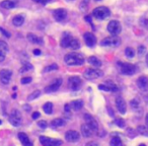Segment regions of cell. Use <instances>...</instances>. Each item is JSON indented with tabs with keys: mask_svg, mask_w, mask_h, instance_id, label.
I'll use <instances>...</instances> for the list:
<instances>
[{
	"mask_svg": "<svg viewBox=\"0 0 148 146\" xmlns=\"http://www.w3.org/2000/svg\"><path fill=\"white\" fill-rule=\"evenodd\" d=\"M38 126H39L40 128H42V129H46L48 127V124L45 120H42V121H39V122H38Z\"/></svg>",
	"mask_w": 148,
	"mask_h": 146,
	"instance_id": "cell-41",
	"label": "cell"
},
{
	"mask_svg": "<svg viewBox=\"0 0 148 146\" xmlns=\"http://www.w3.org/2000/svg\"><path fill=\"white\" fill-rule=\"evenodd\" d=\"M84 120H85L86 124H87L88 126H89L90 128L92 129V131H93V132L99 131V124H97V122L95 121V119L93 118L91 115H90V114H85V115H84Z\"/></svg>",
	"mask_w": 148,
	"mask_h": 146,
	"instance_id": "cell-13",
	"label": "cell"
},
{
	"mask_svg": "<svg viewBox=\"0 0 148 146\" xmlns=\"http://www.w3.org/2000/svg\"><path fill=\"white\" fill-rule=\"evenodd\" d=\"M130 105H131V107L134 110V111H137L140 107V101L138 99H133L131 101H130Z\"/></svg>",
	"mask_w": 148,
	"mask_h": 146,
	"instance_id": "cell-34",
	"label": "cell"
},
{
	"mask_svg": "<svg viewBox=\"0 0 148 146\" xmlns=\"http://www.w3.org/2000/svg\"><path fill=\"white\" fill-rule=\"evenodd\" d=\"M68 83L72 90H78L80 86H81L82 81L79 76H70L68 79Z\"/></svg>",
	"mask_w": 148,
	"mask_h": 146,
	"instance_id": "cell-14",
	"label": "cell"
},
{
	"mask_svg": "<svg viewBox=\"0 0 148 146\" xmlns=\"http://www.w3.org/2000/svg\"><path fill=\"white\" fill-rule=\"evenodd\" d=\"M99 89L103 90V91H109V87H107L105 84H99Z\"/></svg>",
	"mask_w": 148,
	"mask_h": 146,
	"instance_id": "cell-47",
	"label": "cell"
},
{
	"mask_svg": "<svg viewBox=\"0 0 148 146\" xmlns=\"http://www.w3.org/2000/svg\"><path fill=\"white\" fill-rule=\"evenodd\" d=\"M26 38H28V40L30 42V43L36 44V45H43V44H44L43 39H42V38H40V36H38L36 34H34L32 32L28 34Z\"/></svg>",
	"mask_w": 148,
	"mask_h": 146,
	"instance_id": "cell-21",
	"label": "cell"
},
{
	"mask_svg": "<svg viewBox=\"0 0 148 146\" xmlns=\"http://www.w3.org/2000/svg\"><path fill=\"white\" fill-rule=\"evenodd\" d=\"M105 85L109 87V91H114V93H116V91H118V86H117V84L115 83V82H113L112 80H107L105 81Z\"/></svg>",
	"mask_w": 148,
	"mask_h": 146,
	"instance_id": "cell-27",
	"label": "cell"
},
{
	"mask_svg": "<svg viewBox=\"0 0 148 146\" xmlns=\"http://www.w3.org/2000/svg\"><path fill=\"white\" fill-rule=\"evenodd\" d=\"M0 49L1 50H4L5 52H8L9 51V47L6 43H5L3 40H0Z\"/></svg>",
	"mask_w": 148,
	"mask_h": 146,
	"instance_id": "cell-39",
	"label": "cell"
},
{
	"mask_svg": "<svg viewBox=\"0 0 148 146\" xmlns=\"http://www.w3.org/2000/svg\"><path fill=\"white\" fill-rule=\"evenodd\" d=\"M8 120H9V123H10L12 126L14 127L20 126V124H22V114H20V112L18 110L13 109L10 112V114H9Z\"/></svg>",
	"mask_w": 148,
	"mask_h": 146,
	"instance_id": "cell-6",
	"label": "cell"
},
{
	"mask_svg": "<svg viewBox=\"0 0 148 146\" xmlns=\"http://www.w3.org/2000/svg\"><path fill=\"white\" fill-rule=\"evenodd\" d=\"M95 1H101V0H95Z\"/></svg>",
	"mask_w": 148,
	"mask_h": 146,
	"instance_id": "cell-59",
	"label": "cell"
},
{
	"mask_svg": "<svg viewBox=\"0 0 148 146\" xmlns=\"http://www.w3.org/2000/svg\"><path fill=\"white\" fill-rule=\"evenodd\" d=\"M43 110L47 115H51L52 113H53V103H46L45 105H43Z\"/></svg>",
	"mask_w": 148,
	"mask_h": 146,
	"instance_id": "cell-30",
	"label": "cell"
},
{
	"mask_svg": "<svg viewBox=\"0 0 148 146\" xmlns=\"http://www.w3.org/2000/svg\"><path fill=\"white\" fill-rule=\"evenodd\" d=\"M70 107L71 109H73L74 111H79L82 109L83 107V101L81 99H75V101H72L70 103Z\"/></svg>",
	"mask_w": 148,
	"mask_h": 146,
	"instance_id": "cell-25",
	"label": "cell"
},
{
	"mask_svg": "<svg viewBox=\"0 0 148 146\" xmlns=\"http://www.w3.org/2000/svg\"><path fill=\"white\" fill-rule=\"evenodd\" d=\"M17 0H3L0 3V6L4 9H13L17 5Z\"/></svg>",
	"mask_w": 148,
	"mask_h": 146,
	"instance_id": "cell-20",
	"label": "cell"
},
{
	"mask_svg": "<svg viewBox=\"0 0 148 146\" xmlns=\"http://www.w3.org/2000/svg\"><path fill=\"white\" fill-rule=\"evenodd\" d=\"M127 135H128L130 138H135L136 133H135V132H134V130H133V129H131V128H130V129L127 130Z\"/></svg>",
	"mask_w": 148,
	"mask_h": 146,
	"instance_id": "cell-44",
	"label": "cell"
},
{
	"mask_svg": "<svg viewBox=\"0 0 148 146\" xmlns=\"http://www.w3.org/2000/svg\"><path fill=\"white\" fill-rule=\"evenodd\" d=\"M137 86L141 91L145 93L148 90V77L147 76H140L137 79Z\"/></svg>",
	"mask_w": 148,
	"mask_h": 146,
	"instance_id": "cell-17",
	"label": "cell"
},
{
	"mask_svg": "<svg viewBox=\"0 0 148 146\" xmlns=\"http://www.w3.org/2000/svg\"><path fill=\"white\" fill-rule=\"evenodd\" d=\"M34 2L36 3H39V4H42V5H46L48 4L49 2H51L52 0H32Z\"/></svg>",
	"mask_w": 148,
	"mask_h": 146,
	"instance_id": "cell-43",
	"label": "cell"
},
{
	"mask_svg": "<svg viewBox=\"0 0 148 146\" xmlns=\"http://www.w3.org/2000/svg\"><path fill=\"white\" fill-rule=\"evenodd\" d=\"M57 69H58V65H57V64H52V65H50V66L45 67V69L43 70V72L46 73V72H49V71L57 70Z\"/></svg>",
	"mask_w": 148,
	"mask_h": 146,
	"instance_id": "cell-36",
	"label": "cell"
},
{
	"mask_svg": "<svg viewBox=\"0 0 148 146\" xmlns=\"http://www.w3.org/2000/svg\"><path fill=\"white\" fill-rule=\"evenodd\" d=\"M139 146H146V145H145V144H140Z\"/></svg>",
	"mask_w": 148,
	"mask_h": 146,
	"instance_id": "cell-57",
	"label": "cell"
},
{
	"mask_svg": "<svg viewBox=\"0 0 148 146\" xmlns=\"http://www.w3.org/2000/svg\"><path fill=\"white\" fill-rule=\"evenodd\" d=\"M0 32H1V34H2L3 36H5V38H10V36H11V34H9V32H7L6 30H4L3 28H0Z\"/></svg>",
	"mask_w": 148,
	"mask_h": 146,
	"instance_id": "cell-46",
	"label": "cell"
},
{
	"mask_svg": "<svg viewBox=\"0 0 148 146\" xmlns=\"http://www.w3.org/2000/svg\"><path fill=\"white\" fill-rule=\"evenodd\" d=\"M145 101H146V103H148V95H147V97H145Z\"/></svg>",
	"mask_w": 148,
	"mask_h": 146,
	"instance_id": "cell-56",
	"label": "cell"
},
{
	"mask_svg": "<svg viewBox=\"0 0 148 146\" xmlns=\"http://www.w3.org/2000/svg\"><path fill=\"white\" fill-rule=\"evenodd\" d=\"M70 110H71V107L70 105H64V111H65V114H70Z\"/></svg>",
	"mask_w": 148,
	"mask_h": 146,
	"instance_id": "cell-48",
	"label": "cell"
},
{
	"mask_svg": "<svg viewBox=\"0 0 148 146\" xmlns=\"http://www.w3.org/2000/svg\"><path fill=\"white\" fill-rule=\"evenodd\" d=\"M32 68H34V67H32V64H30V63H26V64H24V66L22 67V69L20 70V72L22 73V72H24V71L26 72V71H28V70H32Z\"/></svg>",
	"mask_w": 148,
	"mask_h": 146,
	"instance_id": "cell-37",
	"label": "cell"
},
{
	"mask_svg": "<svg viewBox=\"0 0 148 146\" xmlns=\"http://www.w3.org/2000/svg\"><path fill=\"white\" fill-rule=\"evenodd\" d=\"M40 142H41L43 146H60L63 143L61 140L53 139V138L46 137V136H41L40 137Z\"/></svg>",
	"mask_w": 148,
	"mask_h": 146,
	"instance_id": "cell-8",
	"label": "cell"
},
{
	"mask_svg": "<svg viewBox=\"0 0 148 146\" xmlns=\"http://www.w3.org/2000/svg\"><path fill=\"white\" fill-rule=\"evenodd\" d=\"M118 67H119V69H120L121 74L127 75V76L134 75L136 70H137V69H136V66L134 64L126 63V62H121V61L118 62Z\"/></svg>",
	"mask_w": 148,
	"mask_h": 146,
	"instance_id": "cell-2",
	"label": "cell"
},
{
	"mask_svg": "<svg viewBox=\"0 0 148 146\" xmlns=\"http://www.w3.org/2000/svg\"><path fill=\"white\" fill-rule=\"evenodd\" d=\"M92 16L95 17V18L99 20H103L111 16V10L105 6L95 7V8L92 10Z\"/></svg>",
	"mask_w": 148,
	"mask_h": 146,
	"instance_id": "cell-3",
	"label": "cell"
},
{
	"mask_svg": "<svg viewBox=\"0 0 148 146\" xmlns=\"http://www.w3.org/2000/svg\"><path fill=\"white\" fill-rule=\"evenodd\" d=\"M24 111H30V107H28V105H24Z\"/></svg>",
	"mask_w": 148,
	"mask_h": 146,
	"instance_id": "cell-53",
	"label": "cell"
},
{
	"mask_svg": "<svg viewBox=\"0 0 148 146\" xmlns=\"http://www.w3.org/2000/svg\"><path fill=\"white\" fill-rule=\"evenodd\" d=\"M18 139L22 142V146H32V143L30 142L28 136L26 133H24V132H20L18 133Z\"/></svg>",
	"mask_w": 148,
	"mask_h": 146,
	"instance_id": "cell-22",
	"label": "cell"
},
{
	"mask_svg": "<svg viewBox=\"0 0 148 146\" xmlns=\"http://www.w3.org/2000/svg\"><path fill=\"white\" fill-rule=\"evenodd\" d=\"M83 39L87 47H95V44H97V38H95V36L92 34V32H84Z\"/></svg>",
	"mask_w": 148,
	"mask_h": 146,
	"instance_id": "cell-15",
	"label": "cell"
},
{
	"mask_svg": "<svg viewBox=\"0 0 148 146\" xmlns=\"http://www.w3.org/2000/svg\"><path fill=\"white\" fill-rule=\"evenodd\" d=\"M115 124L117 125V126L119 127V128H125V126H126V123H125V121L123 120V119L121 118H118L115 120Z\"/></svg>",
	"mask_w": 148,
	"mask_h": 146,
	"instance_id": "cell-35",
	"label": "cell"
},
{
	"mask_svg": "<svg viewBox=\"0 0 148 146\" xmlns=\"http://www.w3.org/2000/svg\"><path fill=\"white\" fill-rule=\"evenodd\" d=\"M73 36L69 34L68 32H65L63 34L62 38H61V42H60V45L62 48H69V45H70L71 41H72Z\"/></svg>",
	"mask_w": 148,
	"mask_h": 146,
	"instance_id": "cell-18",
	"label": "cell"
},
{
	"mask_svg": "<svg viewBox=\"0 0 148 146\" xmlns=\"http://www.w3.org/2000/svg\"><path fill=\"white\" fill-rule=\"evenodd\" d=\"M7 52H5L4 50L0 49V62H3L5 60V57H6Z\"/></svg>",
	"mask_w": 148,
	"mask_h": 146,
	"instance_id": "cell-42",
	"label": "cell"
},
{
	"mask_svg": "<svg viewBox=\"0 0 148 146\" xmlns=\"http://www.w3.org/2000/svg\"><path fill=\"white\" fill-rule=\"evenodd\" d=\"M140 24H141V26H143L144 28H146V30H148V18H144V17H142L141 20H139Z\"/></svg>",
	"mask_w": 148,
	"mask_h": 146,
	"instance_id": "cell-40",
	"label": "cell"
},
{
	"mask_svg": "<svg viewBox=\"0 0 148 146\" xmlns=\"http://www.w3.org/2000/svg\"><path fill=\"white\" fill-rule=\"evenodd\" d=\"M125 55H126L127 58H134V56H135V51H134L133 48L131 47H127L126 49H125Z\"/></svg>",
	"mask_w": 148,
	"mask_h": 146,
	"instance_id": "cell-31",
	"label": "cell"
},
{
	"mask_svg": "<svg viewBox=\"0 0 148 146\" xmlns=\"http://www.w3.org/2000/svg\"><path fill=\"white\" fill-rule=\"evenodd\" d=\"M145 121H146V124H147V126H148V114L146 115V117H145Z\"/></svg>",
	"mask_w": 148,
	"mask_h": 146,
	"instance_id": "cell-54",
	"label": "cell"
},
{
	"mask_svg": "<svg viewBox=\"0 0 148 146\" xmlns=\"http://www.w3.org/2000/svg\"><path fill=\"white\" fill-rule=\"evenodd\" d=\"M85 146H99V143L95 141H90V142H87V143L85 144Z\"/></svg>",
	"mask_w": 148,
	"mask_h": 146,
	"instance_id": "cell-50",
	"label": "cell"
},
{
	"mask_svg": "<svg viewBox=\"0 0 148 146\" xmlns=\"http://www.w3.org/2000/svg\"><path fill=\"white\" fill-rule=\"evenodd\" d=\"M12 77V71L9 69H1L0 70V82L4 85L9 84Z\"/></svg>",
	"mask_w": 148,
	"mask_h": 146,
	"instance_id": "cell-10",
	"label": "cell"
},
{
	"mask_svg": "<svg viewBox=\"0 0 148 146\" xmlns=\"http://www.w3.org/2000/svg\"><path fill=\"white\" fill-rule=\"evenodd\" d=\"M107 32H109V34H112V36H118V34H121V32H122V26H121V24L120 22H118V20H111V22L107 24Z\"/></svg>",
	"mask_w": 148,
	"mask_h": 146,
	"instance_id": "cell-7",
	"label": "cell"
},
{
	"mask_svg": "<svg viewBox=\"0 0 148 146\" xmlns=\"http://www.w3.org/2000/svg\"><path fill=\"white\" fill-rule=\"evenodd\" d=\"M24 14H17L12 18L13 26H17V28L22 26V24H24Z\"/></svg>",
	"mask_w": 148,
	"mask_h": 146,
	"instance_id": "cell-23",
	"label": "cell"
},
{
	"mask_svg": "<svg viewBox=\"0 0 148 146\" xmlns=\"http://www.w3.org/2000/svg\"><path fill=\"white\" fill-rule=\"evenodd\" d=\"M137 132L140 135L148 137V127L144 126V125H140V126L137 127Z\"/></svg>",
	"mask_w": 148,
	"mask_h": 146,
	"instance_id": "cell-28",
	"label": "cell"
},
{
	"mask_svg": "<svg viewBox=\"0 0 148 146\" xmlns=\"http://www.w3.org/2000/svg\"><path fill=\"white\" fill-rule=\"evenodd\" d=\"M120 44H121V40L116 36H107L103 41H101V46H103V47L116 48L118 47V46H120Z\"/></svg>",
	"mask_w": 148,
	"mask_h": 146,
	"instance_id": "cell-5",
	"label": "cell"
},
{
	"mask_svg": "<svg viewBox=\"0 0 148 146\" xmlns=\"http://www.w3.org/2000/svg\"><path fill=\"white\" fill-rule=\"evenodd\" d=\"M80 130H81L82 136H83V137H85V138L90 137V136H92V134L95 133V132L92 131L91 128H90V127L88 126L86 123H84V124L81 125V127H80Z\"/></svg>",
	"mask_w": 148,
	"mask_h": 146,
	"instance_id": "cell-19",
	"label": "cell"
},
{
	"mask_svg": "<svg viewBox=\"0 0 148 146\" xmlns=\"http://www.w3.org/2000/svg\"><path fill=\"white\" fill-rule=\"evenodd\" d=\"M116 107L117 109H118L119 113L122 115L126 114L127 112V105H126V101H125V99H123V97H118L116 99Z\"/></svg>",
	"mask_w": 148,
	"mask_h": 146,
	"instance_id": "cell-16",
	"label": "cell"
},
{
	"mask_svg": "<svg viewBox=\"0 0 148 146\" xmlns=\"http://www.w3.org/2000/svg\"><path fill=\"white\" fill-rule=\"evenodd\" d=\"M103 76V72L101 70L95 68H87L83 72V77L87 80H95Z\"/></svg>",
	"mask_w": 148,
	"mask_h": 146,
	"instance_id": "cell-4",
	"label": "cell"
},
{
	"mask_svg": "<svg viewBox=\"0 0 148 146\" xmlns=\"http://www.w3.org/2000/svg\"><path fill=\"white\" fill-rule=\"evenodd\" d=\"M84 58L81 54L78 53H69L65 55L64 57V62L68 66H81L84 63Z\"/></svg>",
	"mask_w": 148,
	"mask_h": 146,
	"instance_id": "cell-1",
	"label": "cell"
},
{
	"mask_svg": "<svg viewBox=\"0 0 148 146\" xmlns=\"http://www.w3.org/2000/svg\"><path fill=\"white\" fill-rule=\"evenodd\" d=\"M65 124H66V122L63 119L57 118V119H54L51 122V127L54 128V129H56V128H59V127H63Z\"/></svg>",
	"mask_w": 148,
	"mask_h": 146,
	"instance_id": "cell-26",
	"label": "cell"
},
{
	"mask_svg": "<svg viewBox=\"0 0 148 146\" xmlns=\"http://www.w3.org/2000/svg\"><path fill=\"white\" fill-rule=\"evenodd\" d=\"M87 5H88V0H82V2L79 4V9L81 11H85L87 9Z\"/></svg>",
	"mask_w": 148,
	"mask_h": 146,
	"instance_id": "cell-38",
	"label": "cell"
},
{
	"mask_svg": "<svg viewBox=\"0 0 148 146\" xmlns=\"http://www.w3.org/2000/svg\"><path fill=\"white\" fill-rule=\"evenodd\" d=\"M144 52H145V47H144V46H139V48H138V54L142 55Z\"/></svg>",
	"mask_w": 148,
	"mask_h": 146,
	"instance_id": "cell-49",
	"label": "cell"
},
{
	"mask_svg": "<svg viewBox=\"0 0 148 146\" xmlns=\"http://www.w3.org/2000/svg\"><path fill=\"white\" fill-rule=\"evenodd\" d=\"M109 145L111 146H121L122 145V140H121V138H119L118 136H115V137H113L112 139H111V141H109Z\"/></svg>",
	"mask_w": 148,
	"mask_h": 146,
	"instance_id": "cell-32",
	"label": "cell"
},
{
	"mask_svg": "<svg viewBox=\"0 0 148 146\" xmlns=\"http://www.w3.org/2000/svg\"><path fill=\"white\" fill-rule=\"evenodd\" d=\"M34 55H36V56H39V55H41V51L40 50H34Z\"/></svg>",
	"mask_w": 148,
	"mask_h": 146,
	"instance_id": "cell-52",
	"label": "cell"
},
{
	"mask_svg": "<svg viewBox=\"0 0 148 146\" xmlns=\"http://www.w3.org/2000/svg\"><path fill=\"white\" fill-rule=\"evenodd\" d=\"M39 117H40V113H39V112H34V113H32V118L34 119V120H36V119L39 118Z\"/></svg>",
	"mask_w": 148,
	"mask_h": 146,
	"instance_id": "cell-51",
	"label": "cell"
},
{
	"mask_svg": "<svg viewBox=\"0 0 148 146\" xmlns=\"http://www.w3.org/2000/svg\"><path fill=\"white\" fill-rule=\"evenodd\" d=\"M145 61H146V64H147V66H148V54L146 55V58H145Z\"/></svg>",
	"mask_w": 148,
	"mask_h": 146,
	"instance_id": "cell-55",
	"label": "cell"
},
{
	"mask_svg": "<svg viewBox=\"0 0 148 146\" xmlns=\"http://www.w3.org/2000/svg\"><path fill=\"white\" fill-rule=\"evenodd\" d=\"M32 77H24L22 78V80H20V82H22V84H28L32 82Z\"/></svg>",
	"mask_w": 148,
	"mask_h": 146,
	"instance_id": "cell-45",
	"label": "cell"
},
{
	"mask_svg": "<svg viewBox=\"0 0 148 146\" xmlns=\"http://www.w3.org/2000/svg\"><path fill=\"white\" fill-rule=\"evenodd\" d=\"M53 16L55 20L58 22H62L66 20L67 17V11L64 8H57L53 11Z\"/></svg>",
	"mask_w": 148,
	"mask_h": 146,
	"instance_id": "cell-12",
	"label": "cell"
},
{
	"mask_svg": "<svg viewBox=\"0 0 148 146\" xmlns=\"http://www.w3.org/2000/svg\"><path fill=\"white\" fill-rule=\"evenodd\" d=\"M65 139L70 143H75V142L79 141L80 134L75 130H69L65 133Z\"/></svg>",
	"mask_w": 148,
	"mask_h": 146,
	"instance_id": "cell-11",
	"label": "cell"
},
{
	"mask_svg": "<svg viewBox=\"0 0 148 146\" xmlns=\"http://www.w3.org/2000/svg\"><path fill=\"white\" fill-rule=\"evenodd\" d=\"M62 82H63L62 78H56V79L54 80V81H52L49 85L46 86L45 89H44L45 93H55V91H57V90L59 89V87L62 85Z\"/></svg>",
	"mask_w": 148,
	"mask_h": 146,
	"instance_id": "cell-9",
	"label": "cell"
},
{
	"mask_svg": "<svg viewBox=\"0 0 148 146\" xmlns=\"http://www.w3.org/2000/svg\"><path fill=\"white\" fill-rule=\"evenodd\" d=\"M68 1H73V0H68Z\"/></svg>",
	"mask_w": 148,
	"mask_h": 146,
	"instance_id": "cell-60",
	"label": "cell"
},
{
	"mask_svg": "<svg viewBox=\"0 0 148 146\" xmlns=\"http://www.w3.org/2000/svg\"><path fill=\"white\" fill-rule=\"evenodd\" d=\"M1 124H2V121H1V120H0V125H1Z\"/></svg>",
	"mask_w": 148,
	"mask_h": 146,
	"instance_id": "cell-58",
	"label": "cell"
},
{
	"mask_svg": "<svg viewBox=\"0 0 148 146\" xmlns=\"http://www.w3.org/2000/svg\"><path fill=\"white\" fill-rule=\"evenodd\" d=\"M40 95H41V90H34V93H30V95L28 97V101H34V99H38V97H40Z\"/></svg>",
	"mask_w": 148,
	"mask_h": 146,
	"instance_id": "cell-33",
	"label": "cell"
},
{
	"mask_svg": "<svg viewBox=\"0 0 148 146\" xmlns=\"http://www.w3.org/2000/svg\"><path fill=\"white\" fill-rule=\"evenodd\" d=\"M87 61L90 65H92V66L95 67V68H99V67H101V65H103L101 61L99 60V58H97L95 56H90Z\"/></svg>",
	"mask_w": 148,
	"mask_h": 146,
	"instance_id": "cell-24",
	"label": "cell"
},
{
	"mask_svg": "<svg viewBox=\"0 0 148 146\" xmlns=\"http://www.w3.org/2000/svg\"><path fill=\"white\" fill-rule=\"evenodd\" d=\"M69 48L72 50H74V51H76V50H78L80 48V43L79 41H78L76 38H73L72 41H71L70 45H69Z\"/></svg>",
	"mask_w": 148,
	"mask_h": 146,
	"instance_id": "cell-29",
	"label": "cell"
}]
</instances>
